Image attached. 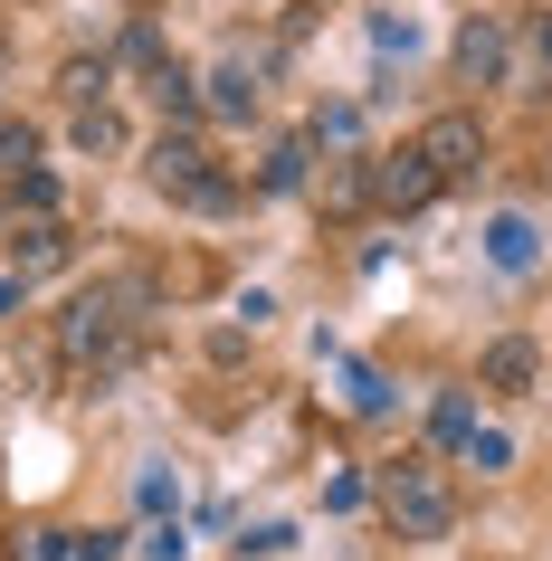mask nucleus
<instances>
[{
    "mask_svg": "<svg viewBox=\"0 0 552 561\" xmlns=\"http://www.w3.org/2000/svg\"><path fill=\"white\" fill-rule=\"evenodd\" d=\"M134 353V314H124V286H87V296L58 314V362L87 381V371H124Z\"/></svg>",
    "mask_w": 552,
    "mask_h": 561,
    "instance_id": "obj_1",
    "label": "nucleus"
},
{
    "mask_svg": "<svg viewBox=\"0 0 552 561\" xmlns=\"http://www.w3.org/2000/svg\"><path fill=\"white\" fill-rule=\"evenodd\" d=\"M381 514L401 542H448L458 533V485L429 467V457H401V467L381 476Z\"/></svg>",
    "mask_w": 552,
    "mask_h": 561,
    "instance_id": "obj_2",
    "label": "nucleus"
},
{
    "mask_svg": "<svg viewBox=\"0 0 552 561\" xmlns=\"http://www.w3.org/2000/svg\"><path fill=\"white\" fill-rule=\"evenodd\" d=\"M144 172H153V191H162V201H181V209H210V219H219V209H238V181L210 162L201 134H162Z\"/></svg>",
    "mask_w": 552,
    "mask_h": 561,
    "instance_id": "obj_3",
    "label": "nucleus"
},
{
    "mask_svg": "<svg viewBox=\"0 0 552 561\" xmlns=\"http://www.w3.org/2000/svg\"><path fill=\"white\" fill-rule=\"evenodd\" d=\"M419 162L438 172V191L466 181V172H486V124H476V115H429V124H419Z\"/></svg>",
    "mask_w": 552,
    "mask_h": 561,
    "instance_id": "obj_4",
    "label": "nucleus"
},
{
    "mask_svg": "<svg viewBox=\"0 0 552 561\" xmlns=\"http://www.w3.org/2000/svg\"><path fill=\"white\" fill-rule=\"evenodd\" d=\"M429 201H438V172L419 162V144L372 152V209H429Z\"/></svg>",
    "mask_w": 552,
    "mask_h": 561,
    "instance_id": "obj_5",
    "label": "nucleus"
},
{
    "mask_svg": "<svg viewBox=\"0 0 552 561\" xmlns=\"http://www.w3.org/2000/svg\"><path fill=\"white\" fill-rule=\"evenodd\" d=\"M505 58H515V30L476 10V20L458 30V77H466V87H505Z\"/></svg>",
    "mask_w": 552,
    "mask_h": 561,
    "instance_id": "obj_6",
    "label": "nucleus"
},
{
    "mask_svg": "<svg viewBox=\"0 0 552 561\" xmlns=\"http://www.w3.org/2000/svg\"><path fill=\"white\" fill-rule=\"evenodd\" d=\"M533 371H543V353H533L523 333H505V343H486V362H476V381H486L495 400H523V390H533Z\"/></svg>",
    "mask_w": 552,
    "mask_h": 561,
    "instance_id": "obj_7",
    "label": "nucleus"
},
{
    "mask_svg": "<svg viewBox=\"0 0 552 561\" xmlns=\"http://www.w3.org/2000/svg\"><path fill=\"white\" fill-rule=\"evenodd\" d=\"M533 257H543V229H533L523 209L486 219V266H505V276H533Z\"/></svg>",
    "mask_w": 552,
    "mask_h": 561,
    "instance_id": "obj_8",
    "label": "nucleus"
},
{
    "mask_svg": "<svg viewBox=\"0 0 552 561\" xmlns=\"http://www.w3.org/2000/svg\"><path fill=\"white\" fill-rule=\"evenodd\" d=\"M10 257H20V276L67 266V229H58V219H10Z\"/></svg>",
    "mask_w": 552,
    "mask_h": 561,
    "instance_id": "obj_9",
    "label": "nucleus"
},
{
    "mask_svg": "<svg viewBox=\"0 0 552 561\" xmlns=\"http://www.w3.org/2000/svg\"><path fill=\"white\" fill-rule=\"evenodd\" d=\"M30 561H115V533H77V524H48L30 542Z\"/></svg>",
    "mask_w": 552,
    "mask_h": 561,
    "instance_id": "obj_10",
    "label": "nucleus"
},
{
    "mask_svg": "<svg viewBox=\"0 0 552 561\" xmlns=\"http://www.w3.org/2000/svg\"><path fill=\"white\" fill-rule=\"evenodd\" d=\"M305 172H315V134H286V144L258 162V191H305Z\"/></svg>",
    "mask_w": 552,
    "mask_h": 561,
    "instance_id": "obj_11",
    "label": "nucleus"
},
{
    "mask_svg": "<svg viewBox=\"0 0 552 561\" xmlns=\"http://www.w3.org/2000/svg\"><path fill=\"white\" fill-rule=\"evenodd\" d=\"M210 115H258V58H229L210 77Z\"/></svg>",
    "mask_w": 552,
    "mask_h": 561,
    "instance_id": "obj_12",
    "label": "nucleus"
},
{
    "mask_svg": "<svg viewBox=\"0 0 552 561\" xmlns=\"http://www.w3.org/2000/svg\"><path fill=\"white\" fill-rule=\"evenodd\" d=\"M153 95H162V115H201V105H210V95H201V77H191L181 58H162V67H153Z\"/></svg>",
    "mask_w": 552,
    "mask_h": 561,
    "instance_id": "obj_13",
    "label": "nucleus"
},
{
    "mask_svg": "<svg viewBox=\"0 0 552 561\" xmlns=\"http://www.w3.org/2000/svg\"><path fill=\"white\" fill-rule=\"evenodd\" d=\"M515 87H523V95H543V87H552V10L523 30V67H515Z\"/></svg>",
    "mask_w": 552,
    "mask_h": 561,
    "instance_id": "obj_14",
    "label": "nucleus"
},
{
    "mask_svg": "<svg viewBox=\"0 0 552 561\" xmlns=\"http://www.w3.org/2000/svg\"><path fill=\"white\" fill-rule=\"evenodd\" d=\"M343 400H352V419H381V410H391V390H381L372 362H343Z\"/></svg>",
    "mask_w": 552,
    "mask_h": 561,
    "instance_id": "obj_15",
    "label": "nucleus"
},
{
    "mask_svg": "<svg viewBox=\"0 0 552 561\" xmlns=\"http://www.w3.org/2000/svg\"><path fill=\"white\" fill-rule=\"evenodd\" d=\"M115 144H124L115 105H77V152H115Z\"/></svg>",
    "mask_w": 552,
    "mask_h": 561,
    "instance_id": "obj_16",
    "label": "nucleus"
},
{
    "mask_svg": "<svg viewBox=\"0 0 552 561\" xmlns=\"http://www.w3.org/2000/svg\"><path fill=\"white\" fill-rule=\"evenodd\" d=\"M429 438H438V447H466V438H476V410H466L458 390H448V400L429 410Z\"/></svg>",
    "mask_w": 552,
    "mask_h": 561,
    "instance_id": "obj_17",
    "label": "nucleus"
},
{
    "mask_svg": "<svg viewBox=\"0 0 552 561\" xmlns=\"http://www.w3.org/2000/svg\"><path fill=\"white\" fill-rule=\"evenodd\" d=\"M20 172H38V134L30 124H0V181H20Z\"/></svg>",
    "mask_w": 552,
    "mask_h": 561,
    "instance_id": "obj_18",
    "label": "nucleus"
},
{
    "mask_svg": "<svg viewBox=\"0 0 552 561\" xmlns=\"http://www.w3.org/2000/svg\"><path fill=\"white\" fill-rule=\"evenodd\" d=\"M466 467H476V476H505V467H515V438H505V428H476V438H466Z\"/></svg>",
    "mask_w": 552,
    "mask_h": 561,
    "instance_id": "obj_19",
    "label": "nucleus"
},
{
    "mask_svg": "<svg viewBox=\"0 0 552 561\" xmlns=\"http://www.w3.org/2000/svg\"><path fill=\"white\" fill-rule=\"evenodd\" d=\"M134 504H144V514H172V504H181V476H172V467H144V485H134Z\"/></svg>",
    "mask_w": 552,
    "mask_h": 561,
    "instance_id": "obj_20",
    "label": "nucleus"
},
{
    "mask_svg": "<svg viewBox=\"0 0 552 561\" xmlns=\"http://www.w3.org/2000/svg\"><path fill=\"white\" fill-rule=\"evenodd\" d=\"M144 561H181V514H153L144 524Z\"/></svg>",
    "mask_w": 552,
    "mask_h": 561,
    "instance_id": "obj_21",
    "label": "nucleus"
},
{
    "mask_svg": "<svg viewBox=\"0 0 552 561\" xmlns=\"http://www.w3.org/2000/svg\"><path fill=\"white\" fill-rule=\"evenodd\" d=\"M67 105H105V67H87V58L67 67Z\"/></svg>",
    "mask_w": 552,
    "mask_h": 561,
    "instance_id": "obj_22",
    "label": "nucleus"
},
{
    "mask_svg": "<svg viewBox=\"0 0 552 561\" xmlns=\"http://www.w3.org/2000/svg\"><path fill=\"white\" fill-rule=\"evenodd\" d=\"M0 124H10V115H0Z\"/></svg>",
    "mask_w": 552,
    "mask_h": 561,
    "instance_id": "obj_23",
    "label": "nucleus"
}]
</instances>
